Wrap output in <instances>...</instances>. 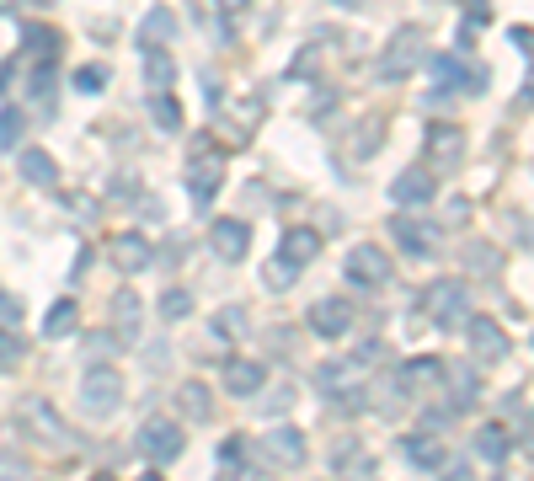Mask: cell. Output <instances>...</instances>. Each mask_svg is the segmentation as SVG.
<instances>
[{"label":"cell","mask_w":534,"mask_h":481,"mask_svg":"<svg viewBox=\"0 0 534 481\" xmlns=\"http://www.w3.org/2000/svg\"><path fill=\"white\" fill-rule=\"evenodd\" d=\"M422 59H428V33L417 22L396 27L380 49V81H406L412 70H422Z\"/></svg>","instance_id":"obj_1"},{"label":"cell","mask_w":534,"mask_h":481,"mask_svg":"<svg viewBox=\"0 0 534 481\" xmlns=\"http://www.w3.org/2000/svg\"><path fill=\"white\" fill-rule=\"evenodd\" d=\"M422 316L438 321L444 332H460L465 316H470V284L460 278H438V284L422 289Z\"/></svg>","instance_id":"obj_2"},{"label":"cell","mask_w":534,"mask_h":481,"mask_svg":"<svg viewBox=\"0 0 534 481\" xmlns=\"http://www.w3.org/2000/svg\"><path fill=\"white\" fill-rule=\"evenodd\" d=\"M22 428L33 433L38 444H49V449H59V455H70V449H81V433H75L65 417H59L43 396H27L22 401Z\"/></svg>","instance_id":"obj_3"},{"label":"cell","mask_w":534,"mask_h":481,"mask_svg":"<svg viewBox=\"0 0 534 481\" xmlns=\"http://www.w3.org/2000/svg\"><path fill=\"white\" fill-rule=\"evenodd\" d=\"M81 407L91 417H113L123 407V375L113 364H86V375H81Z\"/></svg>","instance_id":"obj_4"},{"label":"cell","mask_w":534,"mask_h":481,"mask_svg":"<svg viewBox=\"0 0 534 481\" xmlns=\"http://www.w3.org/2000/svg\"><path fill=\"white\" fill-rule=\"evenodd\" d=\"M182 449H187V428L171 423V417H150V423L139 428V455H150L155 465L182 460Z\"/></svg>","instance_id":"obj_5"},{"label":"cell","mask_w":534,"mask_h":481,"mask_svg":"<svg viewBox=\"0 0 534 481\" xmlns=\"http://www.w3.org/2000/svg\"><path fill=\"white\" fill-rule=\"evenodd\" d=\"M219 182H225V155L209 150V145H198L193 161H187V193H193L198 209H209V198L219 193Z\"/></svg>","instance_id":"obj_6"},{"label":"cell","mask_w":534,"mask_h":481,"mask_svg":"<svg viewBox=\"0 0 534 481\" xmlns=\"http://www.w3.org/2000/svg\"><path fill=\"white\" fill-rule=\"evenodd\" d=\"M460 332H465V348H470V359H476V364L508 359V332H502L492 316H465Z\"/></svg>","instance_id":"obj_7"},{"label":"cell","mask_w":534,"mask_h":481,"mask_svg":"<svg viewBox=\"0 0 534 481\" xmlns=\"http://www.w3.org/2000/svg\"><path fill=\"white\" fill-rule=\"evenodd\" d=\"M348 278H353L358 289H385V284H390V257H385V246L358 241L353 252H348Z\"/></svg>","instance_id":"obj_8"},{"label":"cell","mask_w":534,"mask_h":481,"mask_svg":"<svg viewBox=\"0 0 534 481\" xmlns=\"http://www.w3.org/2000/svg\"><path fill=\"white\" fill-rule=\"evenodd\" d=\"M422 65H433V81L438 86L470 91V97H481V91H486V65H460V59H449V54H428Z\"/></svg>","instance_id":"obj_9"},{"label":"cell","mask_w":534,"mask_h":481,"mask_svg":"<svg viewBox=\"0 0 534 481\" xmlns=\"http://www.w3.org/2000/svg\"><path fill=\"white\" fill-rule=\"evenodd\" d=\"M433 193H438V182H433L428 166H406V172L390 182V198H396L401 209H428Z\"/></svg>","instance_id":"obj_10"},{"label":"cell","mask_w":534,"mask_h":481,"mask_svg":"<svg viewBox=\"0 0 534 481\" xmlns=\"http://www.w3.org/2000/svg\"><path fill=\"white\" fill-rule=\"evenodd\" d=\"M305 327L316 332V337H348L353 332V305L348 300H316L310 305V316H305Z\"/></svg>","instance_id":"obj_11"},{"label":"cell","mask_w":534,"mask_h":481,"mask_svg":"<svg viewBox=\"0 0 534 481\" xmlns=\"http://www.w3.org/2000/svg\"><path fill=\"white\" fill-rule=\"evenodd\" d=\"M262 455L278 465V471H294V465H305V433L300 428H273L262 439Z\"/></svg>","instance_id":"obj_12"},{"label":"cell","mask_w":534,"mask_h":481,"mask_svg":"<svg viewBox=\"0 0 534 481\" xmlns=\"http://www.w3.org/2000/svg\"><path fill=\"white\" fill-rule=\"evenodd\" d=\"M428 155H433L438 172H454L460 155H465V134L454 129V123H428Z\"/></svg>","instance_id":"obj_13"},{"label":"cell","mask_w":534,"mask_h":481,"mask_svg":"<svg viewBox=\"0 0 534 481\" xmlns=\"http://www.w3.org/2000/svg\"><path fill=\"white\" fill-rule=\"evenodd\" d=\"M390 241H396L406 257H428L433 241H438V230L422 225V220H412V214H396V220H390Z\"/></svg>","instance_id":"obj_14"},{"label":"cell","mask_w":534,"mask_h":481,"mask_svg":"<svg viewBox=\"0 0 534 481\" xmlns=\"http://www.w3.org/2000/svg\"><path fill=\"white\" fill-rule=\"evenodd\" d=\"M209 246H214V257L241 262V257L251 252V230H246V220H214V230H209Z\"/></svg>","instance_id":"obj_15"},{"label":"cell","mask_w":534,"mask_h":481,"mask_svg":"<svg viewBox=\"0 0 534 481\" xmlns=\"http://www.w3.org/2000/svg\"><path fill=\"white\" fill-rule=\"evenodd\" d=\"M139 321H145V305H139L134 289L113 294V337L118 343H139Z\"/></svg>","instance_id":"obj_16"},{"label":"cell","mask_w":534,"mask_h":481,"mask_svg":"<svg viewBox=\"0 0 534 481\" xmlns=\"http://www.w3.org/2000/svg\"><path fill=\"white\" fill-rule=\"evenodd\" d=\"M316 252H321V236H316V230H284V241H278V262L294 268V273L310 268Z\"/></svg>","instance_id":"obj_17"},{"label":"cell","mask_w":534,"mask_h":481,"mask_svg":"<svg viewBox=\"0 0 534 481\" xmlns=\"http://www.w3.org/2000/svg\"><path fill=\"white\" fill-rule=\"evenodd\" d=\"M134 38H139V49H145V54L150 49H166V43L177 38V17H171V6H150Z\"/></svg>","instance_id":"obj_18"},{"label":"cell","mask_w":534,"mask_h":481,"mask_svg":"<svg viewBox=\"0 0 534 481\" xmlns=\"http://www.w3.org/2000/svg\"><path fill=\"white\" fill-rule=\"evenodd\" d=\"M262 385H267V369L257 359H230L225 364V391L230 396H262Z\"/></svg>","instance_id":"obj_19"},{"label":"cell","mask_w":534,"mask_h":481,"mask_svg":"<svg viewBox=\"0 0 534 481\" xmlns=\"http://www.w3.org/2000/svg\"><path fill=\"white\" fill-rule=\"evenodd\" d=\"M177 412L187 417V423H209L214 417V391L203 380H182L177 385Z\"/></svg>","instance_id":"obj_20"},{"label":"cell","mask_w":534,"mask_h":481,"mask_svg":"<svg viewBox=\"0 0 534 481\" xmlns=\"http://www.w3.org/2000/svg\"><path fill=\"white\" fill-rule=\"evenodd\" d=\"M150 241L145 236H139V230H123V236L113 241V262H118V268L123 273H139V268H150Z\"/></svg>","instance_id":"obj_21"},{"label":"cell","mask_w":534,"mask_h":481,"mask_svg":"<svg viewBox=\"0 0 534 481\" xmlns=\"http://www.w3.org/2000/svg\"><path fill=\"white\" fill-rule=\"evenodd\" d=\"M470 449H476L481 460H492V465H497V460H508V455H513V433L502 428V423H481V428H476V439H470Z\"/></svg>","instance_id":"obj_22"},{"label":"cell","mask_w":534,"mask_h":481,"mask_svg":"<svg viewBox=\"0 0 534 481\" xmlns=\"http://www.w3.org/2000/svg\"><path fill=\"white\" fill-rule=\"evenodd\" d=\"M17 166H22V177L33 182V188H59V166H54V155L22 150V155H17Z\"/></svg>","instance_id":"obj_23"},{"label":"cell","mask_w":534,"mask_h":481,"mask_svg":"<svg viewBox=\"0 0 534 481\" xmlns=\"http://www.w3.org/2000/svg\"><path fill=\"white\" fill-rule=\"evenodd\" d=\"M364 396H369V407H380L385 417H401V407H406V385H401V375H396V380H374V385H364Z\"/></svg>","instance_id":"obj_24"},{"label":"cell","mask_w":534,"mask_h":481,"mask_svg":"<svg viewBox=\"0 0 534 481\" xmlns=\"http://www.w3.org/2000/svg\"><path fill=\"white\" fill-rule=\"evenodd\" d=\"M171 81H177L171 54H166V49H150V54H145V91H150V97H161V91H171Z\"/></svg>","instance_id":"obj_25"},{"label":"cell","mask_w":534,"mask_h":481,"mask_svg":"<svg viewBox=\"0 0 534 481\" xmlns=\"http://www.w3.org/2000/svg\"><path fill=\"white\" fill-rule=\"evenodd\" d=\"M401 455L412 465H422V471H438V465H444V449H438L433 433H412V439L401 444Z\"/></svg>","instance_id":"obj_26"},{"label":"cell","mask_w":534,"mask_h":481,"mask_svg":"<svg viewBox=\"0 0 534 481\" xmlns=\"http://www.w3.org/2000/svg\"><path fill=\"white\" fill-rule=\"evenodd\" d=\"M438 380H449V396H454V407H470V401L481 396V380L470 375L465 364H444V375H438Z\"/></svg>","instance_id":"obj_27"},{"label":"cell","mask_w":534,"mask_h":481,"mask_svg":"<svg viewBox=\"0 0 534 481\" xmlns=\"http://www.w3.org/2000/svg\"><path fill=\"white\" fill-rule=\"evenodd\" d=\"M150 123H155L161 134H177V129H182V107H177V97H171V91L150 97Z\"/></svg>","instance_id":"obj_28"},{"label":"cell","mask_w":534,"mask_h":481,"mask_svg":"<svg viewBox=\"0 0 534 481\" xmlns=\"http://www.w3.org/2000/svg\"><path fill=\"white\" fill-rule=\"evenodd\" d=\"M438 375H444V359H412L401 369V385L406 391H422V385H438Z\"/></svg>","instance_id":"obj_29"},{"label":"cell","mask_w":534,"mask_h":481,"mask_svg":"<svg viewBox=\"0 0 534 481\" xmlns=\"http://www.w3.org/2000/svg\"><path fill=\"white\" fill-rule=\"evenodd\" d=\"M75 321H81V310H75V300H59L49 316H43V337H70Z\"/></svg>","instance_id":"obj_30"},{"label":"cell","mask_w":534,"mask_h":481,"mask_svg":"<svg viewBox=\"0 0 534 481\" xmlns=\"http://www.w3.org/2000/svg\"><path fill=\"white\" fill-rule=\"evenodd\" d=\"M27 364V343L11 327H0V375H11V369Z\"/></svg>","instance_id":"obj_31"},{"label":"cell","mask_w":534,"mask_h":481,"mask_svg":"<svg viewBox=\"0 0 534 481\" xmlns=\"http://www.w3.org/2000/svg\"><path fill=\"white\" fill-rule=\"evenodd\" d=\"M22 129H27L22 107H0V150H17L22 145Z\"/></svg>","instance_id":"obj_32"},{"label":"cell","mask_w":534,"mask_h":481,"mask_svg":"<svg viewBox=\"0 0 534 481\" xmlns=\"http://www.w3.org/2000/svg\"><path fill=\"white\" fill-rule=\"evenodd\" d=\"M348 385H358V375H353V364H321V391H326V396L348 391Z\"/></svg>","instance_id":"obj_33"},{"label":"cell","mask_w":534,"mask_h":481,"mask_svg":"<svg viewBox=\"0 0 534 481\" xmlns=\"http://www.w3.org/2000/svg\"><path fill=\"white\" fill-rule=\"evenodd\" d=\"M214 332H219V337H241V332H246V310H241V305H225V310L214 316Z\"/></svg>","instance_id":"obj_34"},{"label":"cell","mask_w":534,"mask_h":481,"mask_svg":"<svg viewBox=\"0 0 534 481\" xmlns=\"http://www.w3.org/2000/svg\"><path fill=\"white\" fill-rule=\"evenodd\" d=\"M187 310H193V294H187V289H166V294H161V316H166V321H182Z\"/></svg>","instance_id":"obj_35"},{"label":"cell","mask_w":534,"mask_h":481,"mask_svg":"<svg viewBox=\"0 0 534 481\" xmlns=\"http://www.w3.org/2000/svg\"><path fill=\"white\" fill-rule=\"evenodd\" d=\"M75 91H86V97H97V91H107V70H102V65L75 70Z\"/></svg>","instance_id":"obj_36"},{"label":"cell","mask_w":534,"mask_h":481,"mask_svg":"<svg viewBox=\"0 0 534 481\" xmlns=\"http://www.w3.org/2000/svg\"><path fill=\"white\" fill-rule=\"evenodd\" d=\"M262 278H267V289H289L300 273H294V268H284V262L273 257V262H267V268H262Z\"/></svg>","instance_id":"obj_37"},{"label":"cell","mask_w":534,"mask_h":481,"mask_svg":"<svg viewBox=\"0 0 534 481\" xmlns=\"http://www.w3.org/2000/svg\"><path fill=\"white\" fill-rule=\"evenodd\" d=\"M241 460H246V439H225V449H219V465H225V471H235Z\"/></svg>","instance_id":"obj_38"},{"label":"cell","mask_w":534,"mask_h":481,"mask_svg":"<svg viewBox=\"0 0 534 481\" xmlns=\"http://www.w3.org/2000/svg\"><path fill=\"white\" fill-rule=\"evenodd\" d=\"M364 449H358V444H348V449H337V471H364Z\"/></svg>","instance_id":"obj_39"},{"label":"cell","mask_w":534,"mask_h":481,"mask_svg":"<svg viewBox=\"0 0 534 481\" xmlns=\"http://www.w3.org/2000/svg\"><path fill=\"white\" fill-rule=\"evenodd\" d=\"M0 321H6V327H17V321H22V300H17V294H6V289H0Z\"/></svg>","instance_id":"obj_40"},{"label":"cell","mask_w":534,"mask_h":481,"mask_svg":"<svg viewBox=\"0 0 534 481\" xmlns=\"http://www.w3.org/2000/svg\"><path fill=\"white\" fill-rule=\"evenodd\" d=\"M438 476L444 481H470V465H438Z\"/></svg>","instance_id":"obj_41"},{"label":"cell","mask_w":534,"mask_h":481,"mask_svg":"<svg viewBox=\"0 0 534 481\" xmlns=\"http://www.w3.org/2000/svg\"><path fill=\"white\" fill-rule=\"evenodd\" d=\"M508 38H513L518 54H529V27H508Z\"/></svg>","instance_id":"obj_42"},{"label":"cell","mask_w":534,"mask_h":481,"mask_svg":"<svg viewBox=\"0 0 534 481\" xmlns=\"http://www.w3.org/2000/svg\"><path fill=\"white\" fill-rule=\"evenodd\" d=\"M214 6H219V11H246L251 0H214Z\"/></svg>","instance_id":"obj_43"},{"label":"cell","mask_w":534,"mask_h":481,"mask_svg":"<svg viewBox=\"0 0 534 481\" xmlns=\"http://www.w3.org/2000/svg\"><path fill=\"white\" fill-rule=\"evenodd\" d=\"M97 481H113V476H97Z\"/></svg>","instance_id":"obj_44"}]
</instances>
